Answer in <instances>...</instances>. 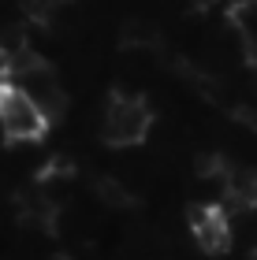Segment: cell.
I'll return each instance as SVG.
<instances>
[{
    "mask_svg": "<svg viewBox=\"0 0 257 260\" xmlns=\"http://www.w3.org/2000/svg\"><path fill=\"white\" fill-rule=\"evenodd\" d=\"M45 126H49L45 112L15 86V82L0 86V130H4L11 141H38L45 134Z\"/></svg>",
    "mask_w": 257,
    "mask_h": 260,
    "instance_id": "cell-1",
    "label": "cell"
},
{
    "mask_svg": "<svg viewBox=\"0 0 257 260\" xmlns=\"http://www.w3.org/2000/svg\"><path fill=\"white\" fill-rule=\"evenodd\" d=\"M15 86L45 112V119H49V123L60 119V112H64V89H60V82H56L52 71L45 67L41 60H34L30 52L15 56Z\"/></svg>",
    "mask_w": 257,
    "mask_h": 260,
    "instance_id": "cell-2",
    "label": "cell"
},
{
    "mask_svg": "<svg viewBox=\"0 0 257 260\" xmlns=\"http://www.w3.org/2000/svg\"><path fill=\"white\" fill-rule=\"evenodd\" d=\"M149 123H153V115H149L146 101L120 93V97H112L108 112H104V141L116 145V149L138 145V141L149 134Z\"/></svg>",
    "mask_w": 257,
    "mask_h": 260,
    "instance_id": "cell-3",
    "label": "cell"
},
{
    "mask_svg": "<svg viewBox=\"0 0 257 260\" xmlns=\"http://www.w3.org/2000/svg\"><path fill=\"white\" fill-rule=\"evenodd\" d=\"M190 231H194L197 245L209 253H224L231 245V223L224 216V208H213V205L190 208Z\"/></svg>",
    "mask_w": 257,
    "mask_h": 260,
    "instance_id": "cell-4",
    "label": "cell"
},
{
    "mask_svg": "<svg viewBox=\"0 0 257 260\" xmlns=\"http://www.w3.org/2000/svg\"><path fill=\"white\" fill-rule=\"evenodd\" d=\"M231 26H235L242 49H246V56L257 63V0H235L227 11Z\"/></svg>",
    "mask_w": 257,
    "mask_h": 260,
    "instance_id": "cell-5",
    "label": "cell"
},
{
    "mask_svg": "<svg viewBox=\"0 0 257 260\" xmlns=\"http://www.w3.org/2000/svg\"><path fill=\"white\" fill-rule=\"evenodd\" d=\"M15 208H19V219L22 223H34V227H52V219H56V205L45 197V190L22 193L15 201Z\"/></svg>",
    "mask_w": 257,
    "mask_h": 260,
    "instance_id": "cell-6",
    "label": "cell"
},
{
    "mask_svg": "<svg viewBox=\"0 0 257 260\" xmlns=\"http://www.w3.org/2000/svg\"><path fill=\"white\" fill-rule=\"evenodd\" d=\"M224 193L231 205L253 208L257 205V171H224Z\"/></svg>",
    "mask_w": 257,
    "mask_h": 260,
    "instance_id": "cell-7",
    "label": "cell"
},
{
    "mask_svg": "<svg viewBox=\"0 0 257 260\" xmlns=\"http://www.w3.org/2000/svg\"><path fill=\"white\" fill-rule=\"evenodd\" d=\"M160 30L153 26V22H146V19H134V22H127L123 26V45L127 49H160Z\"/></svg>",
    "mask_w": 257,
    "mask_h": 260,
    "instance_id": "cell-8",
    "label": "cell"
},
{
    "mask_svg": "<svg viewBox=\"0 0 257 260\" xmlns=\"http://www.w3.org/2000/svg\"><path fill=\"white\" fill-rule=\"evenodd\" d=\"M97 197H101L108 208H116V212H123V208L134 205V193L127 190L120 179H97Z\"/></svg>",
    "mask_w": 257,
    "mask_h": 260,
    "instance_id": "cell-9",
    "label": "cell"
},
{
    "mask_svg": "<svg viewBox=\"0 0 257 260\" xmlns=\"http://www.w3.org/2000/svg\"><path fill=\"white\" fill-rule=\"evenodd\" d=\"M64 4H67V0H22V8H26L34 19H52Z\"/></svg>",
    "mask_w": 257,
    "mask_h": 260,
    "instance_id": "cell-10",
    "label": "cell"
},
{
    "mask_svg": "<svg viewBox=\"0 0 257 260\" xmlns=\"http://www.w3.org/2000/svg\"><path fill=\"white\" fill-rule=\"evenodd\" d=\"M11 75H15V60H11V52L0 45V86H8Z\"/></svg>",
    "mask_w": 257,
    "mask_h": 260,
    "instance_id": "cell-11",
    "label": "cell"
},
{
    "mask_svg": "<svg viewBox=\"0 0 257 260\" xmlns=\"http://www.w3.org/2000/svg\"><path fill=\"white\" fill-rule=\"evenodd\" d=\"M194 8H209V4H216V0H190Z\"/></svg>",
    "mask_w": 257,
    "mask_h": 260,
    "instance_id": "cell-12",
    "label": "cell"
},
{
    "mask_svg": "<svg viewBox=\"0 0 257 260\" xmlns=\"http://www.w3.org/2000/svg\"><path fill=\"white\" fill-rule=\"evenodd\" d=\"M56 260H67V256H56Z\"/></svg>",
    "mask_w": 257,
    "mask_h": 260,
    "instance_id": "cell-13",
    "label": "cell"
}]
</instances>
